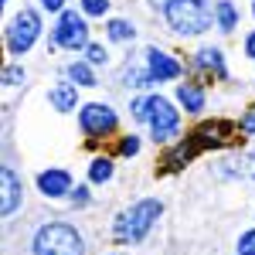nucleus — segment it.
<instances>
[{"instance_id":"nucleus-1","label":"nucleus","mask_w":255,"mask_h":255,"mask_svg":"<svg viewBox=\"0 0 255 255\" xmlns=\"http://www.w3.org/2000/svg\"><path fill=\"white\" fill-rule=\"evenodd\" d=\"M160 215H163V201L160 197H139L129 208H123L113 218V242L116 245H139L146 235L157 228Z\"/></svg>"},{"instance_id":"nucleus-2","label":"nucleus","mask_w":255,"mask_h":255,"mask_svg":"<svg viewBox=\"0 0 255 255\" xmlns=\"http://www.w3.org/2000/svg\"><path fill=\"white\" fill-rule=\"evenodd\" d=\"M160 14L167 27L180 38H201L215 27V3L208 0H170Z\"/></svg>"},{"instance_id":"nucleus-3","label":"nucleus","mask_w":255,"mask_h":255,"mask_svg":"<svg viewBox=\"0 0 255 255\" xmlns=\"http://www.w3.org/2000/svg\"><path fill=\"white\" fill-rule=\"evenodd\" d=\"M85 235L72 221H44L31 235V255H85Z\"/></svg>"},{"instance_id":"nucleus-4","label":"nucleus","mask_w":255,"mask_h":255,"mask_svg":"<svg viewBox=\"0 0 255 255\" xmlns=\"http://www.w3.org/2000/svg\"><path fill=\"white\" fill-rule=\"evenodd\" d=\"M146 126H150V139L160 146H170L180 139V109L174 99L160 96V92H146Z\"/></svg>"},{"instance_id":"nucleus-5","label":"nucleus","mask_w":255,"mask_h":255,"mask_svg":"<svg viewBox=\"0 0 255 255\" xmlns=\"http://www.w3.org/2000/svg\"><path fill=\"white\" fill-rule=\"evenodd\" d=\"M41 31H44V24H41V10H34V7H20L17 14L10 17V24L3 27L7 55L20 61L41 41Z\"/></svg>"},{"instance_id":"nucleus-6","label":"nucleus","mask_w":255,"mask_h":255,"mask_svg":"<svg viewBox=\"0 0 255 255\" xmlns=\"http://www.w3.org/2000/svg\"><path fill=\"white\" fill-rule=\"evenodd\" d=\"M187 136H191L197 146H201V153H208V150H232L238 139H245V136H242L238 119H228V116L201 119V123H197Z\"/></svg>"},{"instance_id":"nucleus-7","label":"nucleus","mask_w":255,"mask_h":255,"mask_svg":"<svg viewBox=\"0 0 255 255\" xmlns=\"http://www.w3.org/2000/svg\"><path fill=\"white\" fill-rule=\"evenodd\" d=\"M89 17L82 14V10H61L58 20H55V27H51V38L58 44L61 51H85L89 48Z\"/></svg>"},{"instance_id":"nucleus-8","label":"nucleus","mask_w":255,"mask_h":255,"mask_svg":"<svg viewBox=\"0 0 255 255\" xmlns=\"http://www.w3.org/2000/svg\"><path fill=\"white\" fill-rule=\"evenodd\" d=\"M79 129L89 139H109L119 129V113L109 102H82L79 109Z\"/></svg>"},{"instance_id":"nucleus-9","label":"nucleus","mask_w":255,"mask_h":255,"mask_svg":"<svg viewBox=\"0 0 255 255\" xmlns=\"http://www.w3.org/2000/svg\"><path fill=\"white\" fill-rule=\"evenodd\" d=\"M218 180H249L255 184V150H232L211 167Z\"/></svg>"},{"instance_id":"nucleus-10","label":"nucleus","mask_w":255,"mask_h":255,"mask_svg":"<svg viewBox=\"0 0 255 255\" xmlns=\"http://www.w3.org/2000/svg\"><path fill=\"white\" fill-rule=\"evenodd\" d=\"M191 68H194L201 79H215V82H228L232 79V72H228V61H225V51L218 48V44H204V48H197L194 58H191Z\"/></svg>"},{"instance_id":"nucleus-11","label":"nucleus","mask_w":255,"mask_h":255,"mask_svg":"<svg viewBox=\"0 0 255 255\" xmlns=\"http://www.w3.org/2000/svg\"><path fill=\"white\" fill-rule=\"evenodd\" d=\"M197 157H201V146H197L194 139L184 133V136L177 139V143H170V146H167V153L160 157L157 174H163V177L180 174V170H184V167H191V163H194Z\"/></svg>"},{"instance_id":"nucleus-12","label":"nucleus","mask_w":255,"mask_h":255,"mask_svg":"<svg viewBox=\"0 0 255 255\" xmlns=\"http://www.w3.org/2000/svg\"><path fill=\"white\" fill-rule=\"evenodd\" d=\"M143 58H146V68L153 72V79H157V85H163V82H177L184 79V65L170 55V51H163V48H157V44H150V48H143Z\"/></svg>"},{"instance_id":"nucleus-13","label":"nucleus","mask_w":255,"mask_h":255,"mask_svg":"<svg viewBox=\"0 0 255 255\" xmlns=\"http://www.w3.org/2000/svg\"><path fill=\"white\" fill-rule=\"evenodd\" d=\"M34 184H38V194L48 197V201H61V197L72 194V187H75L72 170H65V167H48V170H41V174L34 177Z\"/></svg>"},{"instance_id":"nucleus-14","label":"nucleus","mask_w":255,"mask_h":255,"mask_svg":"<svg viewBox=\"0 0 255 255\" xmlns=\"http://www.w3.org/2000/svg\"><path fill=\"white\" fill-rule=\"evenodd\" d=\"M126 89H139V92H150L157 79H153V72L146 68V58H143V51L139 55H126V61L119 65V79Z\"/></svg>"},{"instance_id":"nucleus-15","label":"nucleus","mask_w":255,"mask_h":255,"mask_svg":"<svg viewBox=\"0 0 255 255\" xmlns=\"http://www.w3.org/2000/svg\"><path fill=\"white\" fill-rule=\"evenodd\" d=\"M0 187H3V197H0V215L3 218H14L20 211V204H24V180L14 167H7L3 163V170H0Z\"/></svg>"},{"instance_id":"nucleus-16","label":"nucleus","mask_w":255,"mask_h":255,"mask_svg":"<svg viewBox=\"0 0 255 255\" xmlns=\"http://www.w3.org/2000/svg\"><path fill=\"white\" fill-rule=\"evenodd\" d=\"M174 102L187 116H201L208 109V89L194 79H184V82H177V89H174Z\"/></svg>"},{"instance_id":"nucleus-17","label":"nucleus","mask_w":255,"mask_h":255,"mask_svg":"<svg viewBox=\"0 0 255 255\" xmlns=\"http://www.w3.org/2000/svg\"><path fill=\"white\" fill-rule=\"evenodd\" d=\"M44 99H48V106H51L55 113H75V109H82L79 85H75V82H68L65 75H61V79L44 92Z\"/></svg>"},{"instance_id":"nucleus-18","label":"nucleus","mask_w":255,"mask_h":255,"mask_svg":"<svg viewBox=\"0 0 255 255\" xmlns=\"http://www.w3.org/2000/svg\"><path fill=\"white\" fill-rule=\"evenodd\" d=\"M68 82H75L79 89H96L99 85V75H96V65H89L85 58H75L65 65V72H61Z\"/></svg>"},{"instance_id":"nucleus-19","label":"nucleus","mask_w":255,"mask_h":255,"mask_svg":"<svg viewBox=\"0 0 255 255\" xmlns=\"http://www.w3.org/2000/svg\"><path fill=\"white\" fill-rule=\"evenodd\" d=\"M238 24H242V10H238L235 0H215V27L221 34H232L238 31Z\"/></svg>"},{"instance_id":"nucleus-20","label":"nucleus","mask_w":255,"mask_h":255,"mask_svg":"<svg viewBox=\"0 0 255 255\" xmlns=\"http://www.w3.org/2000/svg\"><path fill=\"white\" fill-rule=\"evenodd\" d=\"M113 177H116V157H109V153H99V157L89 160V184L102 187V184H109Z\"/></svg>"},{"instance_id":"nucleus-21","label":"nucleus","mask_w":255,"mask_h":255,"mask_svg":"<svg viewBox=\"0 0 255 255\" xmlns=\"http://www.w3.org/2000/svg\"><path fill=\"white\" fill-rule=\"evenodd\" d=\"M106 38L116 44H133L136 41V24L126 17H109L106 20Z\"/></svg>"},{"instance_id":"nucleus-22","label":"nucleus","mask_w":255,"mask_h":255,"mask_svg":"<svg viewBox=\"0 0 255 255\" xmlns=\"http://www.w3.org/2000/svg\"><path fill=\"white\" fill-rule=\"evenodd\" d=\"M139 150H143V139H139L136 133H126V136H119V143H116V157L133 160V157H139Z\"/></svg>"},{"instance_id":"nucleus-23","label":"nucleus","mask_w":255,"mask_h":255,"mask_svg":"<svg viewBox=\"0 0 255 255\" xmlns=\"http://www.w3.org/2000/svg\"><path fill=\"white\" fill-rule=\"evenodd\" d=\"M0 79H3L7 89H17V85L27 82V72H24V65H20V61H10V65L3 68V75H0Z\"/></svg>"},{"instance_id":"nucleus-24","label":"nucleus","mask_w":255,"mask_h":255,"mask_svg":"<svg viewBox=\"0 0 255 255\" xmlns=\"http://www.w3.org/2000/svg\"><path fill=\"white\" fill-rule=\"evenodd\" d=\"M85 61H89V65H102V68H106V65H109V48H106V44H102V41H89V48H85Z\"/></svg>"},{"instance_id":"nucleus-25","label":"nucleus","mask_w":255,"mask_h":255,"mask_svg":"<svg viewBox=\"0 0 255 255\" xmlns=\"http://www.w3.org/2000/svg\"><path fill=\"white\" fill-rule=\"evenodd\" d=\"M68 204H72V208H89V204H92V191H89V184H75V187H72V194H68Z\"/></svg>"},{"instance_id":"nucleus-26","label":"nucleus","mask_w":255,"mask_h":255,"mask_svg":"<svg viewBox=\"0 0 255 255\" xmlns=\"http://www.w3.org/2000/svg\"><path fill=\"white\" fill-rule=\"evenodd\" d=\"M79 10L85 17H106L109 14V0H79Z\"/></svg>"},{"instance_id":"nucleus-27","label":"nucleus","mask_w":255,"mask_h":255,"mask_svg":"<svg viewBox=\"0 0 255 255\" xmlns=\"http://www.w3.org/2000/svg\"><path fill=\"white\" fill-rule=\"evenodd\" d=\"M235 255H255V228H245L235 242Z\"/></svg>"},{"instance_id":"nucleus-28","label":"nucleus","mask_w":255,"mask_h":255,"mask_svg":"<svg viewBox=\"0 0 255 255\" xmlns=\"http://www.w3.org/2000/svg\"><path fill=\"white\" fill-rule=\"evenodd\" d=\"M238 126H242V136H245V139H255V106H249V109L242 113Z\"/></svg>"},{"instance_id":"nucleus-29","label":"nucleus","mask_w":255,"mask_h":255,"mask_svg":"<svg viewBox=\"0 0 255 255\" xmlns=\"http://www.w3.org/2000/svg\"><path fill=\"white\" fill-rule=\"evenodd\" d=\"M242 55H245L249 61H255V27L245 34V38H242Z\"/></svg>"},{"instance_id":"nucleus-30","label":"nucleus","mask_w":255,"mask_h":255,"mask_svg":"<svg viewBox=\"0 0 255 255\" xmlns=\"http://www.w3.org/2000/svg\"><path fill=\"white\" fill-rule=\"evenodd\" d=\"M65 3H68V0H41V10H44V14H61V10H68Z\"/></svg>"},{"instance_id":"nucleus-31","label":"nucleus","mask_w":255,"mask_h":255,"mask_svg":"<svg viewBox=\"0 0 255 255\" xmlns=\"http://www.w3.org/2000/svg\"><path fill=\"white\" fill-rule=\"evenodd\" d=\"M146 3H150V7H153V10H163V7H167V3H170V0H146Z\"/></svg>"},{"instance_id":"nucleus-32","label":"nucleus","mask_w":255,"mask_h":255,"mask_svg":"<svg viewBox=\"0 0 255 255\" xmlns=\"http://www.w3.org/2000/svg\"><path fill=\"white\" fill-rule=\"evenodd\" d=\"M252 17H255V0H252Z\"/></svg>"},{"instance_id":"nucleus-33","label":"nucleus","mask_w":255,"mask_h":255,"mask_svg":"<svg viewBox=\"0 0 255 255\" xmlns=\"http://www.w3.org/2000/svg\"><path fill=\"white\" fill-rule=\"evenodd\" d=\"M0 3H3V7H7V3H10V0H0Z\"/></svg>"},{"instance_id":"nucleus-34","label":"nucleus","mask_w":255,"mask_h":255,"mask_svg":"<svg viewBox=\"0 0 255 255\" xmlns=\"http://www.w3.org/2000/svg\"><path fill=\"white\" fill-rule=\"evenodd\" d=\"M109 255H116V252H109Z\"/></svg>"}]
</instances>
